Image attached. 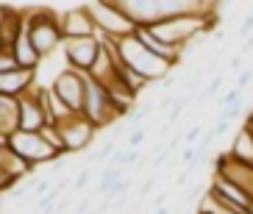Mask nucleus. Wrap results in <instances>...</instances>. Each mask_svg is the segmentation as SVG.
<instances>
[{"mask_svg": "<svg viewBox=\"0 0 253 214\" xmlns=\"http://www.w3.org/2000/svg\"><path fill=\"white\" fill-rule=\"evenodd\" d=\"M220 17L211 11V14H203V11H195V14H175V17H162L153 25H148V31L156 39L172 44V47H181L201 31H214Z\"/></svg>", "mask_w": 253, "mask_h": 214, "instance_id": "nucleus-1", "label": "nucleus"}, {"mask_svg": "<svg viewBox=\"0 0 253 214\" xmlns=\"http://www.w3.org/2000/svg\"><path fill=\"white\" fill-rule=\"evenodd\" d=\"M25 31L31 37V44L37 47L42 59H50L53 53L64 44V34H61V14L53 8H34L25 11Z\"/></svg>", "mask_w": 253, "mask_h": 214, "instance_id": "nucleus-2", "label": "nucleus"}, {"mask_svg": "<svg viewBox=\"0 0 253 214\" xmlns=\"http://www.w3.org/2000/svg\"><path fill=\"white\" fill-rule=\"evenodd\" d=\"M117 50H120V61H123L126 67H131L134 73L145 75L150 84L164 81V78H167V75L175 70V67H170L167 61L156 59V56H153V53H150L136 37L117 39Z\"/></svg>", "mask_w": 253, "mask_h": 214, "instance_id": "nucleus-3", "label": "nucleus"}, {"mask_svg": "<svg viewBox=\"0 0 253 214\" xmlns=\"http://www.w3.org/2000/svg\"><path fill=\"white\" fill-rule=\"evenodd\" d=\"M92 11V20H95L97 37H109V39H126L134 37L136 22L117 6L112 0H92L86 3Z\"/></svg>", "mask_w": 253, "mask_h": 214, "instance_id": "nucleus-4", "label": "nucleus"}, {"mask_svg": "<svg viewBox=\"0 0 253 214\" xmlns=\"http://www.w3.org/2000/svg\"><path fill=\"white\" fill-rule=\"evenodd\" d=\"M81 114L89 120L97 131L114 126L117 120H123L117 114V109H114V103H112V97H109V92H106V86L103 84H97L95 78H89V75H86V86H84Z\"/></svg>", "mask_w": 253, "mask_h": 214, "instance_id": "nucleus-5", "label": "nucleus"}, {"mask_svg": "<svg viewBox=\"0 0 253 214\" xmlns=\"http://www.w3.org/2000/svg\"><path fill=\"white\" fill-rule=\"evenodd\" d=\"M8 148L14 150L20 159L34 164V167H39V164H56V162L64 159V156H59L45 139H42L39 131H14L8 136Z\"/></svg>", "mask_w": 253, "mask_h": 214, "instance_id": "nucleus-6", "label": "nucleus"}, {"mask_svg": "<svg viewBox=\"0 0 253 214\" xmlns=\"http://www.w3.org/2000/svg\"><path fill=\"white\" fill-rule=\"evenodd\" d=\"M61 50H64L67 67H73V70H78V73H89L92 67H95L97 56H100V50H103V42H100V37L64 39Z\"/></svg>", "mask_w": 253, "mask_h": 214, "instance_id": "nucleus-7", "label": "nucleus"}, {"mask_svg": "<svg viewBox=\"0 0 253 214\" xmlns=\"http://www.w3.org/2000/svg\"><path fill=\"white\" fill-rule=\"evenodd\" d=\"M56 126H59V131H61V139H64L67 153H81V150L92 148V142H95V136H97V128L92 126L84 114H73V117L61 120Z\"/></svg>", "mask_w": 253, "mask_h": 214, "instance_id": "nucleus-8", "label": "nucleus"}, {"mask_svg": "<svg viewBox=\"0 0 253 214\" xmlns=\"http://www.w3.org/2000/svg\"><path fill=\"white\" fill-rule=\"evenodd\" d=\"M84 86H86V73H78L73 67L67 70H59L56 78H53L50 89L56 95L75 111V114H81V106H84Z\"/></svg>", "mask_w": 253, "mask_h": 214, "instance_id": "nucleus-9", "label": "nucleus"}, {"mask_svg": "<svg viewBox=\"0 0 253 214\" xmlns=\"http://www.w3.org/2000/svg\"><path fill=\"white\" fill-rule=\"evenodd\" d=\"M42 126H47V111L42 103V86L37 84L20 97V131H42Z\"/></svg>", "mask_w": 253, "mask_h": 214, "instance_id": "nucleus-10", "label": "nucleus"}, {"mask_svg": "<svg viewBox=\"0 0 253 214\" xmlns=\"http://www.w3.org/2000/svg\"><path fill=\"white\" fill-rule=\"evenodd\" d=\"M61 34H64V39L97 37V28H95L89 6H75V8H70V11H64V14H61Z\"/></svg>", "mask_w": 253, "mask_h": 214, "instance_id": "nucleus-11", "label": "nucleus"}, {"mask_svg": "<svg viewBox=\"0 0 253 214\" xmlns=\"http://www.w3.org/2000/svg\"><path fill=\"white\" fill-rule=\"evenodd\" d=\"M37 84L39 81H37V73H34V70H23V67H17V70H8V73L0 75V95L23 97V95H28Z\"/></svg>", "mask_w": 253, "mask_h": 214, "instance_id": "nucleus-12", "label": "nucleus"}, {"mask_svg": "<svg viewBox=\"0 0 253 214\" xmlns=\"http://www.w3.org/2000/svg\"><path fill=\"white\" fill-rule=\"evenodd\" d=\"M209 189H211V192H217L220 195V198H225V200H231V203H234V206H239L242 209V212L248 214V209L253 206V198L251 195L245 192V189H242V186H237V184H231L228 178H223V175H211V184H209Z\"/></svg>", "mask_w": 253, "mask_h": 214, "instance_id": "nucleus-13", "label": "nucleus"}, {"mask_svg": "<svg viewBox=\"0 0 253 214\" xmlns=\"http://www.w3.org/2000/svg\"><path fill=\"white\" fill-rule=\"evenodd\" d=\"M14 131H20V97L0 95V145H8Z\"/></svg>", "mask_w": 253, "mask_h": 214, "instance_id": "nucleus-14", "label": "nucleus"}, {"mask_svg": "<svg viewBox=\"0 0 253 214\" xmlns=\"http://www.w3.org/2000/svg\"><path fill=\"white\" fill-rule=\"evenodd\" d=\"M11 56H14L17 67H23V70H34V73H37L39 61H42V56L37 53V47L31 44V37H28V31H25V28H23V34L14 39V44H11Z\"/></svg>", "mask_w": 253, "mask_h": 214, "instance_id": "nucleus-15", "label": "nucleus"}, {"mask_svg": "<svg viewBox=\"0 0 253 214\" xmlns=\"http://www.w3.org/2000/svg\"><path fill=\"white\" fill-rule=\"evenodd\" d=\"M42 103H45V111H47V123H53V126L75 114V111L70 109V106L64 103V100H61L50 86H42Z\"/></svg>", "mask_w": 253, "mask_h": 214, "instance_id": "nucleus-16", "label": "nucleus"}, {"mask_svg": "<svg viewBox=\"0 0 253 214\" xmlns=\"http://www.w3.org/2000/svg\"><path fill=\"white\" fill-rule=\"evenodd\" d=\"M228 153L234 156V159H239V162L253 164V133H251V128H248L245 123H242V128H239V131L234 133Z\"/></svg>", "mask_w": 253, "mask_h": 214, "instance_id": "nucleus-17", "label": "nucleus"}, {"mask_svg": "<svg viewBox=\"0 0 253 214\" xmlns=\"http://www.w3.org/2000/svg\"><path fill=\"white\" fill-rule=\"evenodd\" d=\"M42 139L47 142V145H50L53 150H56V153L59 156H70L67 153V148H64V139H61V131H59V126H53V123H47V126H42Z\"/></svg>", "mask_w": 253, "mask_h": 214, "instance_id": "nucleus-18", "label": "nucleus"}, {"mask_svg": "<svg viewBox=\"0 0 253 214\" xmlns=\"http://www.w3.org/2000/svg\"><path fill=\"white\" fill-rule=\"evenodd\" d=\"M198 212H203V214H239V212H231V209H223L220 203H214V200L209 198V192L201 198V206H198Z\"/></svg>", "mask_w": 253, "mask_h": 214, "instance_id": "nucleus-19", "label": "nucleus"}, {"mask_svg": "<svg viewBox=\"0 0 253 214\" xmlns=\"http://www.w3.org/2000/svg\"><path fill=\"white\" fill-rule=\"evenodd\" d=\"M145 136H148V131L145 128H136V131H128V136H126V148L128 150H136L145 142Z\"/></svg>", "mask_w": 253, "mask_h": 214, "instance_id": "nucleus-20", "label": "nucleus"}, {"mask_svg": "<svg viewBox=\"0 0 253 214\" xmlns=\"http://www.w3.org/2000/svg\"><path fill=\"white\" fill-rule=\"evenodd\" d=\"M239 97H242V92H239V89L234 86V89H231V92H225V95L220 97V100H217V103H220V109H231V106L242 103V100H239Z\"/></svg>", "mask_w": 253, "mask_h": 214, "instance_id": "nucleus-21", "label": "nucleus"}, {"mask_svg": "<svg viewBox=\"0 0 253 214\" xmlns=\"http://www.w3.org/2000/svg\"><path fill=\"white\" fill-rule=\"evenodd\" d=\"M8 70H17V61H14V56H11V50H0V75L3 73H8Z\"/></svg>", "mask_w": 253, "mask_h": 214, "instance_id": "nucleus-22", "label": "nucleus"}, {"mask_svg": "<svg viewBox=\"0 0 253 214\" xmlns=\"http://www.w3.org/2000/svg\"><path fill=\"white\" fill-rule=\"evenodd\" d=\"M237 34H239V39H251V37H253V11H251V14H248L242 22H239V31H237Z\"/></svg>", "mask_w": 253, "mask_h": 214, "instance_id": "nucleus-23", "label": "nucleus"}, {"mask_svg": "<svg viewBox=\"0 0 253 214\" xmlns=\"http://www.w3.org/2000/svg\"><path fill=\"white\" fill-rule=\"evenodd\" d=\"M50 178H39L37 184H34V198H45V195H50Z\"/></svg>", "mask_w": 253, "mask_h": 214, "instance_id": "nucleus-24", "label": "nucleus"}, {"mask_svg": "<svg viewBox=\"0 0 253 214\" xmlns=\"http://www.w3.org/2000/svg\"><path fill=\"white\" fill-rule=\"evenodd\" d=\"M89 178H92V172H89V167H84V170H81V172H78V178H75V181H73V186H75V189H78V192H81L84 186L89 184Z\"/></svg>", "mask_w": 253, "mask_h": 214, "instance_id": "nucleus-25", "label": "nucleus"}, {"mask_svg": "<svg viewBox=\"0 0 253 214\" xmlns=\"http://www.w3.org/2000/svg\"><path fill=\"white\" fill-rule=\"evenodd\" d=\"M251 81H253V70H245V73H239V78H237V89L242 92V89H245Z\"/></svg>", "mask_w": 253, "mask_h": 214, "instance_id": "nucleus-26", "label": "nucleus"}, {"mask_svg": "<svg viewBox=\"0 0 253 214\" xmlns=\"http://www.w3.org/2000/svg\"><path fill=\"white\" fill-rule=\"evenodd\" d=\"M153 186H156V178H145V184H142V189H139V200L148 198V195L153 192Z\"/></svg>", "mask_w": 253, "mask_h": 214, "instance_id": "nucleus-27", "label": "nucleus"}, {"mask_svg": "<svg viewBox=\"0 0 253 214\" xmlns=\"http://www.w3.org/2000/svg\"><path fill=\"white\" fill-rule=\"evenodd\" d=\"M201 131H203V128H201V123H198V126H192V128H189V133L184 136V142H186V145H192V142L198 139V136H201Z\"/></svg>", "mask_w": 253, "mask_h": 214, "instance_id": "nucleus-28", "label": "nucleus"}, {"mask_svg": "<svg viewBox=\"0 0 253 214\" xmlns=\"http://www.w3.org/2000/svg\"><path fill=\"white\" fill-rule=\"evenodd\" d=\"M156 214H170V209H164V206H162V209H156Z\"/></svg>", "mask_w": 253, "mask_h": 214, "instance_id": "nucleus-29", "label": "nucleus"}, {"mask_svg": "<svg viewBox=\"0 0 253 214\" xmlns=\"http://www.w3.org/2000/svg\"><path fill=\"white\" fill-rule=\"evenodd\" d=\"M0 50H3V44H0Z\"/></svg>", "mask_w": 253, "mask_h": 214, "instance_id": "nucleus-30", "label": "nucleus"}]
</instances>
